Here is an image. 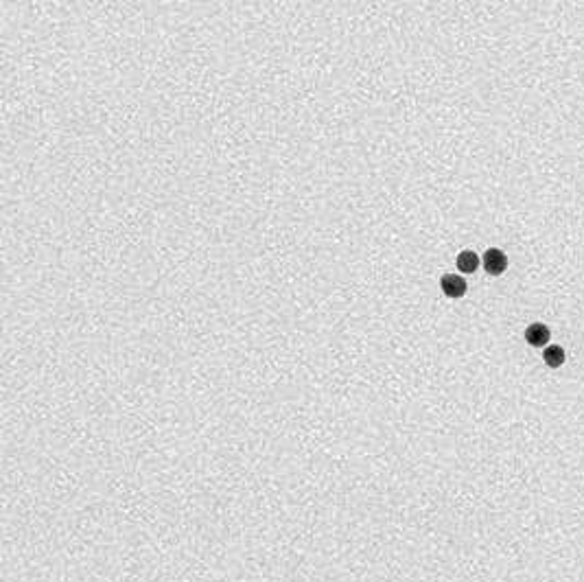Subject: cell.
Segmentation results:
<instances>
[{
  "label": "cell",
  "mask_w": 584,
  "mask_h": 582,
  "mask_svg": "<svg viewBox=\"0 0 584 582\" xmlns=\"http://www.w3.org/2000/svg\"><path fill=\"white\" fill-rule=\"evenodd\" d=\"M482 263H484V267H486V271L490 274V276H501V274L506 271V267H508V256L503 254L501 250L490 247V250H486Z\"/></svg>",
  "instance_id": "cell-1"
},
{
  "label": "cell",
  "mask_w": 584,
  "mask_h": 582,
  "mask_svg": "<svg viewBox=\"0 0 584 582\" xmlns=\"http://www.w3.org/2000/svg\"><path fill=\"white\" fill-rule=\"evenodd\" d=\"M440 287L449 298H462L466 293V280L462 276H457V274H444L440 280Z\"/></svg>",
  "instance_id": "cell-2"
},
{
  "label": "cell",
  "mask_w": 584,
  "mask_h": 582,
  "mask_svg": "<svg viewBox=\"0 0 584 582\" xmlns=\"http://www.w3.org/2000/svg\"><path fill=\"white\" fill-rule=\"evenodd\" d=\"M549 337H552V333H549V328L541 322H534L530 324L528 328H525V339H528V344L534 346V348H543L547 346Z\"/></svg>",
  "instance_id": "cell-3"
},
{
  "label": "cell",
  "mask_w": 584,
  "mask_h": 582,
  "mask_svg": "<svg viewBox=\"0 0 584 582\" xmlns=\"http://www.w3.org/2000/svg\"><path fill=\"white\" fill-rule=\"evenodd\" d=\"M543 359L547 363V368H560L565 363V348L563 346H547L543 352Z\"/></svg>",
  "instance_id": "cell-4"
},
{
  "label": "cell",
  "mask_w": 584,
  "mask_h": 582,
  "mask_svg": "<svg viewBox=\"0 0 584 582\" xmlns=\"http://www.w3.org/2000/svg\"><path fill=\"white\" fill-rule=\"evenodd\" d=\"M457 269L464 271V274H473L479 265V256L475 252H471V250H464V252H460V256H457Z\"/></svg>",
  "instance_id": "cell-5"
}]
</instances>
